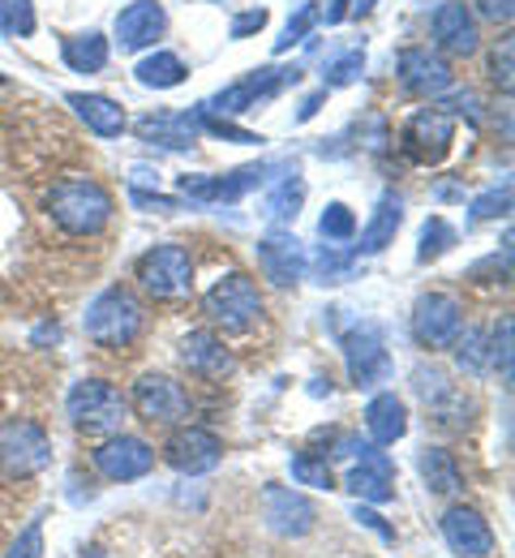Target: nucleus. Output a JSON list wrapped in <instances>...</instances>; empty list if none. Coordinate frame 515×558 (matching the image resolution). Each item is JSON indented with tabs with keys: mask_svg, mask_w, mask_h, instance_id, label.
Returning a JSON list of instances; mask_svg holds the SVG:
<instances>
[{
	"mask_svg": "<svg viewBox=\"0 0 515 558\" xmlns=\"http://www.w3.org/2000/svg\"><path fill=\"white\" fill-rule=\"evenodd\" d=\"M44 210H48V219H52L61 232H70V236H99V232L112 223L117 203H112V194H108L95 177H65V181H57V185L48 190Z\"/></svg>",
	"mask_w": 515,
	"mask_h": 558,
	"instance_id": "f257e3e1",
	"label": "nucleus"
},
{
	"mask_svg": "<svg viewBox=\"0 0 515 558\" xmlns=\"http://www.w3.org/2000/svg\"><path fill=\"white\" fill-rule=\"evenodd\" d=\"M143 327H147V310H143L138 292L125 288V283L103 288V292L86 305V314H82V331H86V340L99 344V349H130V344L143 336Z\"/></svg>",
	"mask_w": 515,
	"mask_h": 558,
	"instance_id": "f03ea898",
	"label": "nucleus"
},
{
	"mask_svg": "<svg viewBox=\"0 0 515 558\" xmlns=\"http://www.w3.org/2000/svg\"><path fill=\"white\" fill-rule=\"evenodd\" d=\"M130 413V400L108 378H82L65 396V417L74 421L77 434H121V421Z\"/></svg>",
	"mask_w": 515,
	"mask_h": 558,
	"instance_id": "7ed1b4c3",
	"label": "nucleus"
},
{
	"mask_svg": "<svg viewBox=\"0 0 515 558\" xmlns=\"http://www.w3.org/2000/svg\"><path fill=\"white\" fill-rule=\"evenodd\" d=\"M52 464V434L30 417L0 421V473L9 482L39 477Z\"/></svg>",
	"mask_w": 515,
	"mask_h": 558,
	"instance_id": "20e7f679",
	"label": "nucleus"
},
{
	"mask_svg": "<svg viewBox=\"0 0 515 558\" xmlns=\"http://www.w3.org/2000/svg\"><path fill=\"white\" fill-rule=\"evenodd\" d=\"M134 279L155 301H185L194 292V258L176 241L150 245L147 254L134 263Z\"/></svg>",
	"mask_w": 515,
	"mask_h": 558,
	"instance_id": "39448f33",
	"label": "nucleus"
},
{
	"mask_svg": "<svg viewBox=\"0 0 515 558\" xmlns=\"http://www.w3.org/2000/svg\"><path fill=\"white\" fill-rule=\"evenodd\" d=\"M203 310H207V318L216 327L241 336V331L258 327V318H262V292H258V283L245 276V271H228V276H220L207 288Z\"/></svg>",
	"mask_w": 515,
	"mask_h": 558,
	"instance_id": "423d86ee",
	"label": "nucleus"
},
{
	"mask_svg": "<svg viewBox=\"0 0 515 558\" xmlns=\"http://www.w3.org/2000/svg\"><path fill=\"white\" fill-rule=\"evenodd\" d=\"M413 391L426 404V421L434 429H442V434H459L473 421V413H477V400L464 387H455L434 365H417L413 369Z\"/></svg>",
	"mask_w": 515,
	"mask_h": 558,
	"instance_id": "0eeeda50",
	"label": "nucleus"
},
{
	"mask_svg": "<svg viewBox=\"0 0 515 558\" xmlns=\"http://www.w3.org/2000/svg\"><path fill=\"white\" fill-rule=\"evenodd\" d=\"M340 349H344V365H348V378L357 391H373L391 378V352H387L378 323H357L353 331H344Z\"/></svg>",
	"mask_w": 515,
	"mask_h": 558,
	"instance_id": "6e6552de",
	"label": "nucleus"
},
{
	"mask_svg": "<svg viewBox=\"0 0 515 558\" xmlns=\"http://www.w3.org/2000/svg\"><path fill=\"white\" fill-rule=\"evenodd\" d=\"M301 82V70H275V65H267V70H254L245 73L241 82H232V86H223L216 99H207V104H198L203 112H216V117H241V112H249V108H258V104H267V99H275L284 86H296Z\"/></svg>",
	"mask_w": 515,
	"mask_h": 558,
	"instance_id": "1a4fd4ad",
	"label": "nucleus"
},
{
	"mask_svg": "<svg viewBox=\"0 0 515 558\" xmlns=\"http://www.w3.org/2000/svg\"><path fill=\"white\" fill-rule=\"evenodd\" d=\"M451 142H455V117L446 108H421L400 130V150L421 168L442 163L451 155Z\"/></svg>",
	"mask_w": 515,
	"mask_h": 558,
	"instance_id": "9d476101",
	"label": "nucleus"
},
{
	"mask_svg": "<svg viewBox=\"0 0 515 558\" xmlns=\"http://www.w3.org/2000/svg\"><path fill=\"white\" fill-rule=\"evenodd\" d=\"M280 163H245V168H232L228 177H211V172H189L176 181L181 198L185 203H198V207H211V203H236L245 198L249 190H258Z\"/></svg>",
	"mask_w": 515,
	"mask_h": 558,
	"instance_id": "9b49d317",
	"label": "nucleus"
},
{
	"mask_svg": "<svg viewBox=\"0 0 515 558\" xmlns=\"http://www.w3.org/2000/svg\"><path fill=\"white\" fill-rule=\"evenodd\" d=\"M90 464L103 482H143L155 473V447L147 438H134V434H108L95 451H90Z\"/></svg>",
	"mask_w": 515,
	"mask_h": 558,
	"instance_id": "f8f14e48",
	"label": "nucleus"
},
{
	"mask_svg": "<svg viewBox=\"0 0 515 558\" xmlns=\"http://www.w3.org/2000/svg\"><path fill=\"white\" fill-rule=\"evenodd\" d=\"M130 409H134L143 421H150V425H181V421H189V413H194L189 391H185L176 378L155 374V369L134 383V391H130Z\"/></svg>",
	"mask_w": 515,
	"mask_h": 558,
	"instance_id": "ddd939ff",
	"label": "nucleus"
},
{
	"mask_svg": "<svg viewBox=\"0 0 515 558\" xmlns=\"http://www.w3.org/2000/svg\"><path fill=\"white\" fill-rule=\"evenodd\" d=\"M223 460V438L203 429V425H176L163 442V464L181 477H203L211 469H220Z\"/></svg>",
	"mask_w": 515,
	"mask_h": 558,
	"instance_id": "4468645a",
	"label": "nucleus"
},
{
	"mask_svg": "<svg viewBox=\"0 0 515 558\" xmlns=\"http://www.w3.org/2000/svg\"><path fill=\"white\" fill-rule=\"evenodd\" d=\"M459 331H464V305L451 292H426V296H417V305H413V340L421 349L430 352L451 349Z\"/></svg>",
	"mask_w": 515,
	"mask_h": 558,
	"instance_id": "2eb2a0df",
	"label": "nucleus"
},
{
	"mask_svg": "<svg viewBox=\"0 0 515 558\" xmlns=\"http://www.w3.org/2000/svg\"><path fill=\"white\" fill-rule=\"evenodd\" d=\"M395 77L408 95L417 99H434V95H446L455 86V70L442 52H430V48H404L395 57Z\"/></svg>",
	"mask_w": 515,
	"mask_h": 558,
	"instance_id": "dca6fc26",
	"label": "nucleus"
},
{
	"mask_svg": "<svg viewBox=\"0 0 515 558\" xmlns=\"http://www.w3.org/2000/svg\"><path fill=\"white\" fill-rule=\"evenodd\" d=\"M254 258H258V271L271 279L275 288H293V283H301V279L309 276V254H305V245L296 241L293 232H284V228L267 232V236L254 245Z\"/></svg>",
	"mask_w": 515,
	"mask_h": 558,
	"instance_id": "f3484780",
	"label": "nucleus"
},
{
	"mask_svg": "<svg viewBox=\"0 0 515 558\" xmlns=\"http://www.w3.org/2000/svg\"><path fill=\"white\" fill-rule=\"evenodd\" d=\"M442 542L455 558H490L494 555V529L477 507H446L439 520Z\"/></svg>",
	"mask_w": 515,
	"mask_h": 558,
	"instance_id": "a211bd4d",
	"label": "nucleus"
},
{
	"mask_svg": "<svg viewBox=\"0 0 515 558\" xmlns=\"http://www.w3.org/2000/svg\"><path fill=\"white\" fill-rule=\"evenodd\" d=\"M430 31L446 57H473L481 48V22L464 0H442L430 17Z\"/></svg>",
	"mask_w": 515,
	"mask_h": 558,
	"instance_id": "6ab92c4d",
	"label": "nucleus"
},
{
	"mask_svg": "<svg viewBox=\"0 0 515 558\" xmlns=\"http://www.w3.org/2000/svg\"><path fill=\"white\" fill-rule=\"evenodd\" d=\"M262 520H267V529L280 533V537H305V533L314 529V520H318V507H314L301 489L267 486L262 489Z\"/></svg>",
	"mask_w": 515,
	"mask_h": 558,
	"instance_id": "aec40b11",
	"label": "nucleus"
},
{
	"mask_svg": "<svg viewBox=\"0 0 515 558\" xmlns=\"http://www.w3.org/2000/svg\"><path fill=\"white\" fill-rule=\"evenodd\" d=\"M163 31H168V9L159 0H134L112 22V35H117L121 52H143L155 39H163Z\"/></svg>",
	"mask_w": 515,
	"mask_h": 558,
	"instance_id": "412c9836",
	"label": "nucleus"
},
{
	"mask_svg": "<svg viewBox=\"0 0 515 558\" xmlns=\"http://www.w3.org/2000/svg\"><path fill=\"white\" fill-rule=\"evenodd\" d=\"M348 489L357 494V502H391L395 498V464L382 447H361V460L348 469Z\"/></svg>",
	"mask_w": 515,
	"mask_h": 558,
	"instance_id": "4be33fe9",
	"label": "nucleus"
},
{
	"mask_svg": "<svg viewBox=\"0 0 515 558\" xmlns=\"http://www.w3.org/2000/svg\"><path fill=\"white\" fill-rule=\"evenodd\" d=\"M181 361H185L189 374L211 378V383H220V378H228V374L236 369L232 349L223 344L216 331H207V327H198V331H189V336L181 340Z\"/></svg>",
	"mask_w": 515,
	"mask_h": 558,
	"instance_id": "5701e85b",
	"label": "nucleus"
},
{
	"mask_svg": "<svg viewBox=\"0 0 515 558\" xmlns=\"http://www.w3.org/2000/svg\"><path fill=\"white\" fill-rule=\"evenodd\" d=\"M138 138L150 146H163V150H189L194 142L203 138V121H198V108L194 112H150L138 125Z\"/></svg>",
	"mask_w": 515,
	"mask_h": 558,
	"instance_id": "b1692460",
	"label": "nucleus"
},
{
	"mask_svg": "<svg viewBox=\"0 0 515 558\" xmlns=\"http://www.w3.org/2000/svg\"><path fill=\"white\" fill-rule=\"evenodd\" d=\"M366 434L373 447H395L404 434H408V404L395 396V391H378L369 396L366 404Z\"/></svg>",
	"mask_w": 515,
	"mask_h": 558,
	"instance_id": "393cba45",
	"label": "nucleus"
},
{
	"mask_svg": "<svg viewBox=\"0 0 515 558\" xmlns=\"http://www.w3.org/2000/svg\"><path fill=\"white\" fill-rule=\"evenodd\" d=\"M65 104L77 112V121L90 130V134H99V138H121L125 134V108L117 104V99H108V95H90V90H70L65 95Z\"/></svg>",
	"mask_w": 515,
	"mask_h": 558,
	"instance_id": "a878e982",
	"label": "nucleus"
},
{
	"mask_svg": "<svg viewBox=\"0 0 515 558\" xmlns=\"http://www.w3.org/2000/svg\"><path fill=\"white\" fill-rule=\"evenodd\" d=\"M400 223H404V198H400V194H382L373 215H369V223L357 228V236H353V241H357L353 254H382V250L395 241Z\"/></svg>",
	"mask_w": 515,
	"mask_h": 558,
	"instance_id": "bb28decb",
	"label": "nucleus"
},
{
	"mask_svg": "<svg viewBox=\"0 0 515 558\" xmlns=\"http://www.w3.org/2000/svg\"><path fill=\"white\" fill-rule=\"evenodd\" d=\"M417 473H421L426 489H430V494H439V498H451V494H459V489H464L459 460H455L446 447H426V451L417 456Z\"/></svg>",
	"mask_w": 515,
	"mask_h": 558,
	"instance_id": "cd10ccee",
	"label": "nucleus"
},
{
	"mask_svg": "<svg viewBox=\"0 0 515 558\" xmlns=\"http://www.w3.org/2000/svg\"><path fill=\"white\" fill-rule=\"evenodd\" d=\"M108 57H112V48L99 31H86V35H74L61 44V61L74 73H99L108 65Z\"/></svg>",
	"mask_w": 515,
	"mask_h": 558,
	"instance_id": "c85d7f7f",
	"label": "nucleus"
},
{
	"mask_svg": "<svg viewBox=\"0 0 515 558\" xmlns=\"http://www.w3.org/2000/svg\"><path fill=\"white\" fill-rule=\"evenodd\" d=\"M134 77L150 90H172V86H181L189 77V70H185V61L176 52H150L147 61H138Z\"/></svg>",
	"mask_w": 515,
	"mask_h": 558,
	"instance_id": "c756f323",
	"label": "nucleus"
},
{
	"mask_svg": "<svg viewBox=\"0 0 515 558\" xmlns=\"http://www.w3.org/2000/svg\"><path fill=\"white\" fill-rule=\"evenodd\" d=\"M305 207V181L301 177H284L271 194H267V203H262V215L271 219V223H293L296 215Z\"/></svg>",
	"mask_w": 515,
	"mask_h": 558,
	"instance_id": "7c9ffc66",
	"label": "nucleus"
},
{
	"mask_svg": "<svg viewBox=\"0 0 515 558\" xmlns=\"http://www.w3.org/2000/svg\"><path fill=\"white\" fill-rule=\"evenodd\" d=\"M451 349H455V361H459L464 374H490V331L464 327Z\"/></svg>",
	"mask_w": 515,
	"mask_h": 558,
	"instance_id": "2f4dec72",
	"label": "nucleus"
},
{
	"mask_svg": "<svg viewBox=\"0 0 515 558\" xmlns=\"http://www.w3.org/2000/svg\"><path fill=\"white\" fill-rule=\"evenodd\" d=\"M455 241H459V232H455L442 215H430V219L421 223V236H417V263H439L442 254L455 250Z\"/></svg>",
	"mask_w": 515,
	"mask_h": 558,
	"instance_id": "473e14b6",
	"label": "nucleus"
},
{
	"mask_svg": "<svg viewBox=\"0 0 515 558\" xmlns=\"http://www.w3.org/2000/svg\"><path fill=\"white\" fill-rule=\"evenodd\" d=\"M309 271L318 276V283H344L357 271V254H340V245H322L309 258Z\"/></svg>",
	"mask_w": 515,
	"mask_h": 558,
	"instance_id": "72a5a7b5",
	"label": "nucleus"
},
{
	"mask_svg": "<svg viewBox=\"0 0 515 558\" xmlns=\"http://www.w3.org/2000/svg\"><path fill=\"white\" fill-rule=\"evenodd\" d=\"M318 232H322L327 245H348L357 236V215H353V207L331 203V207L322 210V219H318Z\"/></svg>",
	"mask_w": 515,
	"mask_h": 558,
	"instance_id": "f704fd0d",
	"label": "nucleus"
},
{
	"mask_svg": "<svg viewBox=\"0 0 515 558\" xmlns=\"http://www.w3.org/2000/svg\"><path fill=\"white\" fill-rule=\"evenodd\" d=\"M293 477L296 486H309V489H335V477H331V464L314 451H296L293 456Z\"/></svg>",
	"mask_w": 515,
	"mask_h": 558,
	"instance_id": "c9c22d12",
	"label": "nucleus"
},
{
	"mask_svg": "<svg viewBox=\"0 0 515 558\" xmlns=\"http://www.w3.org/2000/svg\"><path fill=\"white\" fill-rule=\"evenodd\" d=\"M322 22V9L309 0V4H301L293 17H289V26H284V35L275 39V52H289V48H296V44H305V35L314 31Z\"/></svg>",
	"mask_w": 515,
	"mask_h": 558,
	"instance_id": "e433bc0d",
	"label": "nucleus"
},
{
	"mask_svg": "<svg viewBox=\"0 0 515 558\" xmlns=\"http://www.w3.org/2000/svg\"><path fill=\"white\" fill-rule=\"evenodd\" d=\"M507 210H512V181H503V185L477 194L468 219H473V223H486V219H499V215H507Z\"/></svg>",
	"mask_w": 515,
	"mask_h": 558,
	"instance_id": "4c0bfd02",
	"label": "nucleus"
},
{
	"mask_svg": "<svg viewBox=\"0 0 515 558\" xmlns=\"http://www.w3.org/2000/svg\"><path fill=\"white\" fill-rule=\"evenodd\" d=\"M366 70V52H344V57H335L327 70H322V86L331 90V86H348V82H357Z\"/></svg>",
	"mask_w": 515,
	"mask_h": 558,
	"instance_id": "58836bf2",
	"label": "nucleus"
},
{
	"mask_svg": "<svg viewBox=\"0 0 515 558\" xmlns=\"http://www.w3.org/2000/svg\"><path fill=\"white\" fill-rule=\"evenodd\" d=\"M198 121H203V134H211V138H223V142H241V146H258V134H249V130H241V125H232L228 117H216V112H203L198 108Z\"/></svg>",
	"mask_w": 515,
	"mask_h": 558,
	"instance_id": "ea45409f",
	"label": "nucleus"
},
{
	"mask_svg": "<svg viewBox=\"0 0 515 558\" xmlns=\"http://www.w3.org/2000/svg\"><path fill=\"white\" fill-rule=\"evenodd\" d=\"M512 57H515L512 35H503V39L490 48V82H494L503 95H512Z\"/></svg>",
	"mask_w": 515,
	"mask_h": 558,
	"instance_id": "a19ab883",
	"label": "nucleus"
},
{
	"mask_svg": "<svg viewBox=\"0 0 515 558\" xmlns=\"http://www.w3.org/2000/svg\"><path fill=\"white\" fill-rule=\"evenodd\" d=\"M490 369L512 374V318H499V327L490 331Z\"/></svg>",
	"mask_w": 515,
	"mask_h": 558,
	"instance_id": "79ce46f5",
	"label": "nucleus"
},
{
	"mask_svg": "<svg viewBox=\"0 0 515 558\" xmlns=\"http://www.w3.org/2000/svg\"><path fill=\"white\" fill-rule=\"evenodd\" d=\"M4 558H44V524L30 520V524L17 533V542L9 546V555Z\"/></svg>",
	"mask_w": 515,
	"mask_h": 558,
	"instance_id": "37998d69",
	"label": "nucleus"
},
{
	"mask_svg": "<svg viewBox=\"0 0 515 558\" xmlns=\"http://www.w3.org/2000/svg\"><path fill=\"white\" fill-rule=\"evenodd\" d=\"M353 520H357L361 529H369V533H378L387 546H395V524H387L369 502H357V507H353Z\"/></svg>",
	"mask_w": 515,
	"mask_h": 558,
	"instance_id": "c03bdc74",
	"label": "nucleus"
},
{
	"mask_svg": "<svg viewBox=\"0 0 515 558\" xmlns=\"http://www.w3.org/2000/svg\"><path fill=\"white\" fill-rule=\"evenodd\" d=\"M4 26L17 31V35H30V31H35V9H30V0H4Z\"/></svg>",
	"mask_w": 515,
	"mask_h": 558,
	"instance_id": "a18cd8bd",
	"label": "nucleus"
},
{
	"mask_svg": "<svg viewBox=\"0 0 515 558\" xmlns=\"http://www.w3.org/2000/svg\"><path fill=\"white\" fill-rule=\"evenodd\" d=\"M267 17H271L267 9H245V13H236V17H232V31H228V35H232V39H249L254 31H262V26H267Z\"/></svg>",
	"mask_w": 515,
	"mask_h": 558,
	"instance_id": "49530a36",
	"label": "nucleus"
},
{
	"mask_svg": "<svg viewBox=\"0 0 515 558\" xmlns=\"http://www.w3.org/2000/svg\"><path fill=\"white\" fill-rule=\"evenodd\" d=\"M130 198H134V207L143 210H176L181 207V198H163V194H150V190H143V185H130Z\"/></svg>",
	"mask_w": 515,
	"mask_h": 558,
	"instance_id": "de8ad7c7",
	"label": "nucleus"
},
{
	"mask_svg": "<svg viewBox=\"0 0 515 558\" xmlns=\"http://www.w3.org/2000/svg\"><path fill=\"white\" fill-rule=\"evenodd\" d=\"M477 4V13L486 17V22H512V13H515V0H473Z\"/></svg>",
	"mask_w": 515,
	"mask_h": 558,
	"instance_id": "09e8293b",
	"label": "nucleus"
},
{
	"mask_svg": "<svg viewBox=\"0 0 515 558\" xmlns=\"http://www.w3.org/2000/svg\"><path fill=\"white\" fill-rule=\"evenodd\" d=\"M322 99H327V86H322V90H314V95H305V99H301V108H296V121H309V117L322 108Z\"/></svg>",
	"mask_w": 515,
	"mask_h": 558,
	"instance_id": "8fccbe9b",
	"label": "nucleus"
},
{
	"mask_svg": "<svg viewBox=\"0 0 515 558\" xmlns=\"http://www.w3.org/2000/svg\"><path fill=\"white\" fill-rule=\"evenodd\" d=\"M348 9H353V0H327V9H322V17L335 26V22H344L348 17Z\"/></svg>",
	"mask_w": 515,
	"mask_h": 558,
	"instance_id": "3c124183",
	"label": "nucleus"
},
{
	"mask_svg": "<svg viewBox=\"0 0 515 558\" xmlns=\"http://www.w3.org/2000/svg\"><path fill=\"white\" fill-rule=\"evenodd\" d=\"M434 198H439V203H455V198H464V190H459L455 181H439V185H434Z\"/></svg>",
	"mask_w": 515,
	"mask_h": 558,
	"instance_id": "603ef678",
	"label": "nucleus"
},
{
	"mask_svg": "<svg viewBox=\"0 0 515 558\" xmlns=\"http://www.w3.org/2000/svg\"><path fill=\"white\" fill-rule=\"evenodd\" d=\"M369 9H373V0H353V9H348V17H366Z\"/></svg>",
	"mask_w": 515,
	"mask_h": 558,
	"instance_id": "864d4df0",
	"label": "nucleus"
},
{
	"mask_svg": "<svg viewBox=\"0 0 515 558\" xmlns=\"http://www.w3.org/2000/svg\"><path fill=\"white\" fill-rule=\"evenodd\" d=\"M82 558H108V555H103V550H86Z\"/></svg>",
	"mask_w": 515,
	"mask_h": 558,
	"instance_id": "5fc2aeb1",
	"label": "nucleus"
},
{
	"mask_svg": "<svg viewBox=\"0 0 515 558\" xmlns=\"http://www.w3.org/2000/svg\"><path fill=\"white\" fill-rule=\"evenodd\" d=\"M0 31H9V26H4V0H0Z\"/></svg>",
	"mask_w": 515,
	"mask_h": 558,
	"instance_id": "6e6d98bb",
	"label": "nucleus"
},
{
	"mask_svg": "<svg viewBox=\"0 0 515 558\" xmlns=\"http://www.w3.org/2000/svg\"><path fill=\"white\" fill-rule=\"evenodd\" d=\"M0 400H4V387H0Z\"/></svg>",
	"mask_w": 515,
	"mask_h": 558,
	"instance_id": "4d7b16f0",
	"label": "nucleus"
}]
</instances>
